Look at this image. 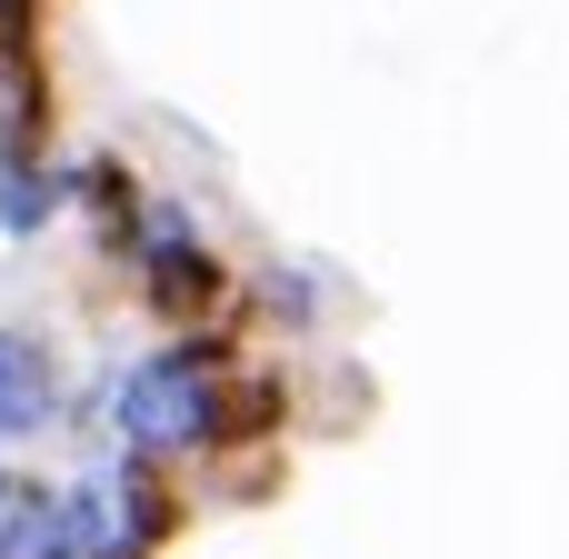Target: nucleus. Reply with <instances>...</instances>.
I'll list each match as a JSON object with an SVG mask.
<instances>
[{
	"mask_svg": "<svg viewBox=\"0 0 569 559\" xmlns=\"http://www.w3.org/2000/svg\"><path fill=\"white\" fill-rule=\"evenodd\" d=\"M240 360H250V350H240V320H230V330H190V340L130 350V360L100 380L110 450L160 460V470H200L210 440H220V390H230Z\"/></svg>",
	"mask_w": 569,
	"mask_h": 559,
	"instance_id": "1",
	"label": "nucleus"
},
{
	"mask_svg": "<svg viewBox=\"0 0 569 559\" xmlns=\"http://www.w3.org/2000/svg\"><path fill=\"white\" fill-rule=\"evenodd\" d=\"M80 210V160L60 150H0V240H40Z\"/></svg>",
	"mask_w": 569,
	"mask_h": 559,
	"instance_id": "6",
	"label": "nucleus"
},
{
	"mask_svg": "<svg viewBox=\"0 0 569 559\" xmlns=\"http://www.w3.org/2000/svg\"><path fill=\"white\" fill-rule=\"evenodd\" d=\"M280 470H290V450H220V460H200V490L230 510H260L280 490Z\"/></svg>",
	"mask_w": 569,
	"mask_h": 559,
	"instance_id": "9",
	"label": "nucleus"
},
{
	"mask_svg": "<svg viewBox=\"0 0 569 559\" xmlns=\"http://www.w3.org/2000/svg\"><path fill=\"white\" fill-rule=\"evenodd\" d=\"M50 420H70V390H60V350L20 320H0V450L40 440Z\"/></svg>",
	"mask_w": 569,
	"mask_h": 559,
	"instance_id": "4",
	"label": "nucleus"
},
{
	"mask_svg": "<svg viewBox=\"0 0 569 559\" xmlns=\"http://www.w3.org/2000/svg\"><path fill=\"white\" fill-rule=\"evenodd\" d=\"M240 330H260V340H310L320 330V270L310 260H260L250 280H240V310H230Z\"/></svg>",
	"mask_w": 569,
	"mask_h": 559,
	"instance_id": "7",
	"label": "nucleus"
},
{
	"mask_svg": "<svg viewBox=\"0 0 569 559\" xmlns=\"http://www.w3.org/2000/svg\"><path fill=\"white\" fill-rule=\"evenodd\" d=\"M290 410H300L290 370H280V360H240L230 390H220V440H210V460H220V450H290Z\"/></svg>",
	"mask_w": 569,
	"mask_h": 559,
	"instance_id": "5",
	"label": "nucleus"
},
{
	"mask_svg": "<svg viewBox=\"0 0 569 559\" xmlns=\"http://www.w3.org/2000/svg\"><path fill=\"white\" fill-rule=\"evenodd\" d=\"M130 300L170 330V340H190V330H230V310H240V280H230V250L210 240V220L190 210V200H150L140 210V240H130Z\"/></svg>",
	"mask_w": 569,
	"mask_h": 559,
	"instance_id": "3",
	"label": "nucleus"
},
{
	"mask_svg": "<svg viewBox=\"0 0 569 559\" xmlns=\"http://www.w3.org/2000/svg\"><path fill=\"white\" fill-rule=\"evenodd\" d=\"M60 530H70V559H160L190 530V480L110 450L60 480Z\"/></svg>",
	"mask_w": 569,
	"mask_h": 559,
	"instance_id": "2",
	"label": "nucleus"
},
{
	"mask_svg": "<svg viewBox=\"0 0 569 559\" xmlns=\"http://www.w3.org/2000/svg\"><path fill=\"white\" fill-rule=\"evenodd\" d=\"M140 210H150L140 170H130L120 150H90V160H80V220H90L100 260H130V240H140Z\"/></svg>",
	"mask_w": 569,
	"mask_h": 559,
	"instance_id": "8",
	"label": "nucleus"
}]
</instances>
